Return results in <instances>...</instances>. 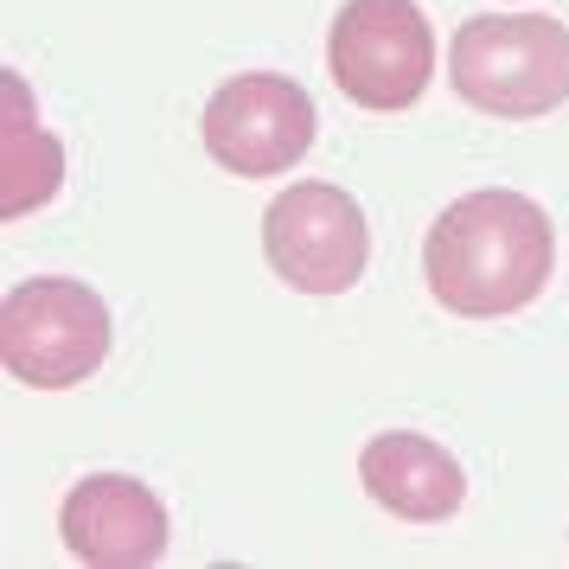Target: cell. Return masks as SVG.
<instances>
[{
  "label": "cell",
  "mask_w": 569,
  "mask_h": 569,
  "mask_svg": "<svg viewBox=\"0 0 569 569\" xmlns=\"http://www.w3.org/2000/svg\"><path fill=\"white\" fill-rule=\"evenodd\" d=\"M550 257H557L550 211L525 192L487 186V192L455 199L429 224L422 282L461 320H499V313L538 301V288L550 282Z\"/></svg>",
  "instance_id": "6da1fadb"
},
{
  "label": "cell",
  "mask_w": 569,
  "mask_h": 569,
  "mask_svg": "<svg viewBox=\"0 0 569 569\" xmlns=\"http://www.w3.org/2000/svg\"><path fill=\"white\" fill-rule=\"evenodd\" d=\"M455 97L506 122L569 103V27L550 13H473L448 46Z\"/></svg>",
  "instance_id": "7a4b0ae2"
},
{
  "label": "cell",
  "mask_w": 569,
  "mask_h": 569,
  "mask_svg": "<svg viewBox=\"0 0 569 569\" xmlns=\"http://www.w3.org/2000/svg\"><path fill=\"white\" fill-rule=\"evenodd\" d=\"M109 301L71 276H32L13 282L0 301V359L13 385L71 390L109 359Z\"/></svg>",
  "instance_id": "3957f363"
},
{
  "label": "cell",
  "mask_w": 569,
  "mask_h": 569,
  "mask_svg": "<svg viewBox=\"0 0 569 569\" xmlns=\"http://www.w3.org/2000/svg\"><path fill=\"white\" fill-rule=\"evenodd\" d=\"M327 71L339 97L397 116L436 78V32L416 0H346L327 32Z\"/></svg>",
  "instance_id": "277c9868"
},
{
  "label": "cell",
  "mask_w": 569,
  "mask_h": 569,
  "mask_svg": "<svg viewBox=\"0 0 569 569\" xmlns=\"http://www.w3.org/2000/svg\"><path fill=\"white\" fill-rule=\"evenodd\" d=\"M262 257L301 295H346L365 282L371 262V224L352 192L320 180H295L269 199L262 218Z\"/></svg>",
  "instance_id": "5b68a950"
},
{
  "label": "cell",
  "mask_w": 569,
  "mask_h": 569,
  "mask_svg": "<svg viewBox=\"0 0 569 569\" xmlns=\"http://www.w3.org/2000/svg\"><path fill=\"white\" fill-rule=\"evenodd\" d=\"M206 154L237 173V180H276L313 148V97L295 78H269V71H243V78L218 83L206 103Z\"/></svg>",
  "instance_id": "8992f818"
},
{
  "label": "cell",
  "mask_w": 569,
  "mask_h": 569,
  "mask_svg": "<svg viewBox=\"0 0 569 569\" xmlns=\"http://www.w3.org/2000/svg\"><path fill=\"white\" fill-rule=\"evenodd\" d=\"M58 538L90 569H148L167 557L173 531H167V506L154 499V487H141L129 473H90L64 492Z\"/></svg>",
  "instance_id": "52a82bcc"
},
{
  "label": "cell",
  "mask_w": 569,
  "mask_h": 569,
  "mask_svg": "<svg viewBox=\"0 0 569 569\" xmlns=\"http://www.w3.org/2000/svg\"><path fill=\"white\" fill-rule=\"evenodd\" d=\"M359 480H365V492H371L390 518H403V525H441V518H455L467 506L461 461H455L441 441L410 436V429H385V436L365 441Z\"/></svg>",
  "instance_id": "ba28073f"
},
{
  "label": "cell",
  "mask_w": 569,
  "mask_h": 569,
  "mask_svg": "<svg viewBox=\"0 0 569 569\" xmlns=\"http://www.w3.org/2000/svg\"><path fill=\"white\" fill-rule=\"evenodd\" d=\"M64 186V148L39 122L27 78L0 71V218H27Z\"/></svg>",
  "instance_id": "9c48e42d"
}]
</instances>
